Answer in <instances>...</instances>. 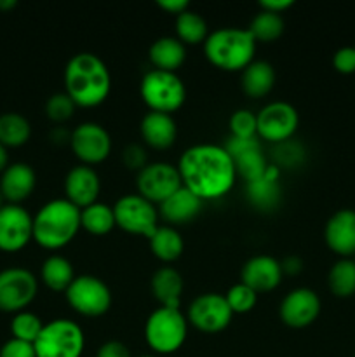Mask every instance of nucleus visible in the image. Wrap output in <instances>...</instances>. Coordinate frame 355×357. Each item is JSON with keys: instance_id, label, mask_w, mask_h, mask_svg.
<instances>
[{"instance_id": "2eb2a0df", "label": "nucleus", "mask_w": 355, "mask_h": 357, "mask_svg": "<svg viewBox=\"0 0 355 357\" xmlns=\"http://www.w3.org/2000/svg\"><path fill=\"white\" fill-rule=\"evenodd\" d=\"M33 239V216L21 204L0 208V251L17 253Z\"/></svg>"}, {"instance_id": "c85d7f7f", "label": "nucleus", "mask_w": 355, "mask_h": 357, "mask_svg": "<svg viewBox=\"0 0 355 357\" xmlns=\"http://www.w3.org/2000/svg\"><path fill=\"white\" fill-rule=\"evenodd\" d=\"M75 271L70 260L61 255H51L44 260L40 268V279L52 291H66L75 279Z\"/></svg>"}, {"instance_id": "f3484780", "label": "nucleus", "mask_w": 355, "mask_h": 357, "mask_svg": "<svg viewBox=\"0 0 355 357\" xmlns=\"http://www.w3.org/2000/svg\"><path fill=\"white\" fill-rule=\"evenodd\" d=\"M226 149V152L230 153V157L233 159L235 164L237 176H242L244 180L253 181L258 180L265 174V171L268 169V160L263 155V150H261V143L258 142V138H233L230 136L228 142L223 145Z\"/></svg>"}, {"instance_id": "8fccbe9b", "label": "nucleus", "mask_w": 355, "mask_h": 357, "mask_svg": "<svg viewBox=\"0 0 355 357\" xmlns=\"http://www.w3.org/2000/svg\"><path fill=\"white\" fill-rule=\"evenodd\" d=\"M16 7V0H0V9H13Z\"/></svg>"}, {"instance_id": "72a5a7b5", "label": "nucleus", "mask_w": 355, "mask_h": 357, "mask_svg": "<svg viewBox=\"0 0 355 357\" xmlns=\"http://www.w3.org/2000/svg\"><path fill=\"white\" fill-rule=\"evenodd\" d=\"M249 33L258 42H274L284 31V20L281 14L268 13V10H260L256 16L253 17L249 24Z\"/></svg>"}, {"instance_id": "ddd939ff", "label": "nucleus", "mask_w": 355, "mask_h": 357, "mask_svg": "<svg viewBox=\"0 0 355 357\" xmlns=\"http://www.w3.org/2000/svg\"><path fill=\"white\" fill-rule=\"evenodd\" d=\"M233 312L230 310L226 298L219 293L198 295L188 305V324L197 328L202 333H219L232 323Z\"/></svg>"}, {"instance_id": "3c124183", "label": "nucleus", "mask_w": 355, "mask_h": 357, "mask_svg": "<svg viewBox=\"0 0 355 357\" xmlns=\"http://www.w3.org/2000/svg\"><path fill=\"white\" fill-rule=\"evenodd\" d=\"M3 204H6V201H3V195H2V192H0V208H2Z\"/></svg>"}, {"instance_id": "bb28decb", "label": "nucleus", "mask_w": 355, "mask_h": 357, "mask_svg": "<svg viewBox=\"0 0 355 357\" xmlns=\"http://www.w3.org/2000/svg\"><path fill=\"white\" fill-rule=\"evenodd\" d=\"M275 68L268 61L263 59H254L251 65H247L242 70V77H240V84H242V91L249 98H263L274 89L275 86Z\"/></svg>"}, {"instance_id": "5701e85b", "label": "nucleus", "mask_w": 355, "mask_h": 357, "mask_svg": "<svg viewBox=\"0 0 355 357\" xmlns=\"http://www.w3.org/2000/svg\"><path fill=\"white\" fill-rule=\"evenodd\" d=\"M139 131H141V138L145 139L146 145L155 150H167L174 145L178 136V128L173 115L160 114V112H148L143 117Z\"/></svg>"}, {"instance_id": "6ab92c4d", "label": "nucleus", "mask_w": 355, "mask_h": 357, "mask_svg": "<svg viewBox=\"0 0 355 357\" xmlns=\"http://www.w3.org/2000/svg\"><path fill=\"white\" fill-rule=\"evenodd\" d=\"M284 272H282L281 261L275 260L270 255H256L249 258L242 265L240 271V279L246 286L260 295V293H268L277 288L282 282Z\"/></svg>"}, {"instance_id": "423d86ee", "label": "nucleus", "mask_w": 355, "mask_h": 357, "mask_svg": "<svg viewBox=\"0 0 355 357\" xmlns=\"http://www.w3.org/2000/svg\"><path fill=\"white\" fill-rule=\"evenodd\" d=\"M139 94L150 112L174 114L187 100V87L178 73L164 70H150L143 75Z\"/></svg>"}, {"instance_id": "a878e982", "label": "nucleus", "mask_w": 355, "mask_h": 357, "mask_svg": "<svg viewBox=\"0 0 355 357\" xmlns=\"http://www.w3.org/2000/svg\"><path fill=\"white\" fill-rule=\"evenodd\" d=\"M148 58L155 70L176 73L187 59V47L178 37H160L150 45Z\"/></svg>"}, {"instance_id": "c03bdc74", "label": "nucleus", "mask_w": 355, "mask_h": 357, "mask_svg": "<svg viewBox=\"0 0 355 357\" xmlns=\"http://www.w3.org/2000/svg\"><path fill=\"white\" fill-rule=\"evenodd\" d=\"M157 6H159L160 9L166 10V13L176 14V16H180L181 13L190 9V3H188L187 0H159Z\"/></svg>"}, {"instance_id": "ea45409f", "label": "nucleus", "mask_w": 355, "mask_h": 357, "mask_svg": "<svg viewBox=\"0 0 355 357\" xmlns=\"http://www.w3.org/2000/svg\"><path fill=\"white\" fill-rule=\"evenodd\" d=\"M122 162H124V166L127 167L129 171L139 173V171L148 164V153H146V150L143 149L141 145L131 143V145L125 146L124 152H122Z\"/></svg>"}, {"instance_id": "2f4dec72", "label": "nucleus", "mask_w": 355, "mask_h": 357, "mask_svg": "<svg viewBox=\"0 0 355 357\" xmlns=\"http://www.w3.org/2000/svg\"><path fill=\"white\" fill-rule=\"evenodd\" d=\"M327 286L331 293L340 298L355 295V261L352 258H340L327 274Z\"/></svg>"}, {"instance_id": "f8f14e48", "label": "nucleus", "mask_w": 355, "mask_h": 357, "mask_svg": "<svg viewBox=\"0 0 355 357\" xmlns=\"http://www.w3.org/2000/svg\"><path fill=\"white\" fill-rule=\"evenodd\" d=\"M138 194L153 204H162L167 197L174 194L181 183L178 166L169 162H148L136 176Z\"/></svg>"}, {"instance_id": "a18cd8bd", "label": "nucleus", "mask_w": 355, "mask_h": 357, "mask_svg": "<svg viewBox=\"0 0 355 357\" xmlns=\"http://www.w3.org/2000/svg\"><path fill=\"white\" fill-rule=\"evenodd\" d=\"M292 0H261L260 7L261 10H268V13H275V14H282L285 9L292 6Z\"/></svg>"}, {"instance_id": "6e6552de", "label": "nucleus", "mask_w": 355, "mask_h": 357, "mask_svg": "<svg viewBox=\"0 0 355 357\" xmlns=\"http://www.w3.org/2000/svg\"><path fill=\"white\" fill-rule=\"evenodd\" d=\"M115 225L127 234L152 237L159 227V209L139 194L122 195L113 206Z\"/></svg>"}, {"instance_id": "c9c22d12", "label": "nucleus", "mask_w": 355, "mask_h": 357, "mask_svg": "<svg viewBox=\"0 0 355 357\" xmlns=\"http://www.w3.org/2000/svg\"><path fill=\"white\" fill-rule=\"evenodd\" d=\"M225 298L233 314H246L251 312L254 309V305H256L258 293L254 289H251L249 286L244 284V282H239V284H233L226 291Z\"/></svg>"}, {"instance_id": "09e8293b", "label": "nucleus", "mask_w": 355, "mask_h": 357, "mask_svg": "<svg viewBox=\"0 0 355 357\" xmlns=\"http://www.w3.org/2000/svg\"><path fill=\"white\" fill-rule=\"evenodd\" d=\"M9 166V153H7V149L6 146L0 143V174L6 171V167Z\"/></svg>"}, {"instance_id": "de8ad7c7", "label": "nucleus", "mask_w": 355, "mask_h": 357, "mask_svg": "<svg viewBox=\"0 0 355 357\" xmlns=\"http://www.w3.org/2000/svg\"><path fill=\"white\" fill-rule=\"evenodd\" d=\"M70 136H72V132L65 131V129L61 128H56L54 131L51 132V142L56 143V145H66V143L70 145Z\"/></svg>"}, {"instance_id": "393cba45", "label": "nucleus", "mask_w": 355, "mask_h": 357, "mask_svg": "<svg viewBox=\"0 0 355 357\" xmlns=\"http://www.w3.org/2000/svg\"><path fill=\"white\" fill-rule=\"evenodd\" d=\"M153 296L162 307L180 309L184 282L180 272L173 267H160L150 279Z\"/></svg>"}, {"instance_id": "0eeeda50", "label": "nucleus", "mask_w": 355, "mask_h": 357, "mask_svg": "<svg viewBox=\"0 0 355 357\" xmlns=\"http://www.w3.org/2000/svg\"><path fill=\"white\" fill-rule=\"evenodd\" d=\"M33 347L37 357H82L86 337L75 321L54 319L44 324Z\"/></svg>"}, {"instance_id": "aec40b11", "label": "nucleus", "mask_w": 355, "mask_h": 357, "mask_svg": "<svg viewBox=\"0 0 355 357\" xmlns=\"http://www.w3.org/2000/svg\"><path fill=\"white\" fill-rule=\"evenodd\" d=\"M327 248L341 258L355 255V209L343 208L331 215L324 227Z\"/></svg>"}, {"instance_id": "37998d69", "label": "nucleus", "mask_w": 355, "mask_h": 357, "mask_svg": "<svg viewBox=\"0 0 355 357\" xmlns=\"http://www.w3.org/2000/svg\"><path fill=\"white\" fill-rule=\"evenodd\" d=\"M96 357H131V352H129L127 345H124L122 342L110 340L101 345Z\"/></svg>"}, {"instance_id": "4468645a", "label": "nucleus", "mask_w": 355, "mask_h": 357, "mask_svg": "<svg viewBox=\"0 0 355 357\" xmlns=\"http://www.w3.org/2000/svg\"><path fill=\"white\" fill-rule=\"evenodd\" d=\"M70 149L80 164L93 167L94 164L108 159L111 152V136L97 122H84L72 131Z\"/></svg>"}, {"instance_id": "c756f323", "label": "nucleus", "mask_w": 355, "mask_h": 357, "mask_svg": "<svg viewBox=\"0 0 355 357\" xmlns=\"http://www.w3.org/2000/svg\"><path fill=\"white\" fill-rule=\"evenodd\" d=\"M80 227L93 236H106L115 229L113 206L94 202L80 209Z\"/></svg>"}, {"instance_id": "f704fd0d", "label": "nucleus", "mask_w": 355, "mask_h": 357, "mask_svg": "<svg viewBox=\"0 0 355 357\" xmlns=\"http://www.w3.org/2000/svg\"><path fill=\"white\" fill-rule=\"evenodd\" d=\"M42 328H44V323H42L40 317L33 312H28V310H21V312L14 314L13 321H10L13 338L28 342V344H35Z\"/></svg>"}, {"instance_id": "dca6fc26", "label": "nucleus", "mask_w": 355, "mask_h": 357, "mask_svg": "<svg viewBox=\"0 0 355 357\" xmlns=\"http://www.w3.org/2000/svg\"><path fill=\"white\" fill-rule=\"evenodd\" d=\"M320 307L322 303L313 289L296 288L282 298L278 314L285 326L306 328L319 317Z\"/></svg>"}, {"instance_id": "39448f33", "label": "nucleus", "mask_w": 355, "mask_h": 357, "mask_svg": "<svg viewBox=\"0 0 355 357\" xmlns=\"http://www.w3.org/2000/svg\"><path fill=\"white\" fill-rule=\"evenodd\" d=\"M188 335V319L180 309L159 307L145 323V340L157 354H174L183 347Z\"/></svg>"}, {"instance_id": "9b49d317", "label": "nucleus", "mask_w": 355, "mask_h": 357, "mask_svg": "<svg viewBox=\"0 0 355 357\" xmlns=\"http://www.w3.org/2000/svg\"><path fill=\"white\" fill-rule=\"evenodd\" d=\"M38 293V281L28 268L10 267L0 272V310L17 314L26 310Z\"/></svg>"}, {"instance_id": "473e14b6", "label": "nucleus", "mask_w": 355, "mask_h": 357, "mask_svg": "<svg viewBox=\"0 0 355 357\" xmlns=\"http://www.w3.org/2000/svg\"><path fill=\"white\" fill-rule=\"evenodd\" d=\"M176 35L178 40H181L183 44L197 45L200 42H205L209 35L207 21L200 16L195 10H184L180 16H176Z\"/></svg>"}, {"instance_id": "b1692460", "label": "nucleus", "mask_w": 355, "mask_h": 357, "mask_svg": "<svg viewBox=\"0 0 355 357\" xmlns=\"http://www.w3.org/2000/svg\"><path fill=\"white\" fill-rule=\"evenodd\" d=\"M278 174H281V167L275 164H270L265 174L258 180L247 181L246 192L249 197L251 204L263 211H270V209L277 208L278 201H281V185H278Z\"/></svg>"}, {"instance_id": "49530a36", "label": "nucleus", "mask_w": 355, "mask_h": 357, "mask_svg": "<svg viewBox=\"0 0 355 357\" xmlns=\"http://www.w3.org/2000/svg\"><path fill=\"white\" fill-rule=\"evenodd\" d=\"M282 272L289 275H298L303 271V260L298 257H287L284 261H281Z\"/></svg>"}, {"instance_id": "4be33fe9", "label": "nucleus", "mask_w": 355, "mask_h": 357, "mask_svg": "<svg viewBox=\"0 0 355 357\" xmlns=\"http://www.w3.org/2000/svg\"><path fill=\"white\" fill-rule=\"evenodd\" d=\"M202 199L187 187H181L167 197L162 204H159V216L166 220L171 227L190 223L202 209Z\"/></svg>"}, {"instance_id": "a211bd4d", "label": "nucleus", "mask_w": 355, "mask_h": 357, "mask_svg": "<svg viewBox=\"0 0 355 357\" xmlns=\"http://www.w3.org/2000/svg\"><path fill=\"white\" fill-rule=\"evenodd\" d=\"M100 192L101 180L94 167L79 164V166L72 167L65 176V199L79 209L97 202Z\"/></svg>"}, {"instance_id": "e433bc0d", "label": "nucleus", "mask_w": 355, "mask_h": 357, "mask_svg": "<svg viewBox=\"0 0 355 357\" xmlns=\"http://www.w3.org/2000/svg\"><path fill=\"white\" fill-rule=\"evenodd\" d=\"M230 136L233 138H258V121L256 114H253L251 110L246 108H240V110L233 112L232 117H230Z\"/></svg>"}, {"instance_id": "f03ea898", "label": "nucleus", "mask_w": 355, "mask_h": 357, "mask_svg": "<svg viewBox=\"0 0 355 357\" xmlns=\"http://www.w3.org/2000/svg\"><path fill=\"white\" fill-rule=\"evenodd\" d=\"M65 93L77 107L93 108L103 103L111 91L106 63L94 52H79L65 66Z\"/></svg>"}, {"instance_id": "f257e3e1", "label": "nucleus", "mask_w": 355, "mask_h": 357, "mask_svg": "<svg viewBox=\"0 0 355 357\" xmlns=\"http://www.w3.org/2000/svg\"><path fill=\"white\" fill-rule=\"evenodd\" d=\"M181 183L202 201H216L233 188L237 169L225 146L198 143L188 146L178 162Z\"/></svg>"}, {"instance_id": "864d4df0", "label": "nucleus", "mask_w": 355, "mask_h": 357, "mask_svg": "<svg viewBox=\"0 0 355 357\" xmlns=\"http://www.w3.org/2000/svg\"><path fill=\"white\" fill-rule=\"evenodd\" d=\"M352 260H354V261H355V255H354V257H352Z\"/></svg>"}, {"instance_id": "412c9836", "label": "nucleus", "mask_w": 355, "mask_h": 357, "mask_svg": "<svg viewBox=\"0 0 355 357\" xmlns=\"http://www.w3.org/2000/svg\"><path fill=\"white\" fill-rule=\"evenodd\" d=\"M37 174L33 167L26 162H14L6 167L0 174V192L6 204H21L35 190Z\"/></svg>"}, {"instance_id": "cd10ccee", "label": "nucleus", "mask_w": 355, "mask_h": 357, "mask_svg": "<svg viewBox=\"0 0 355 357\" xmlns=\"http://www.w3.org/2000/svg\"><path fill=\"white\" fill-rule=\"evenodd\" d=\"M150 250L164 264L176 261L184 251V241L181 234L174 227L162 225L157 227L155 232L150 237Z\"/></svg>"}, {"instance_id": "7ed1b4c3", "label": "nucleus", "mask_w": 355, "mask_h": 357, "mask_svg": "<svg viewBox=\"0 0 355 357\" xmlns=\"http://www.w3.org/2000/svg\"><path fill=\"white\" fill-rule=\"evenodd\" d=\"M80 230V209L66 199H52L33 216V241L45 250H61Z\"/></svg>"}, {"instance_id": "5fc2aeb1", "label": "nucleus", "mask_w": 355, "mask_h": 357, "mask_svg": "<svg viewBox=\"0 0 355 357\" xmlns=\"http://www.w3.org/2000/svg\"><path fill=\"white\" fill-rule=\"evenodd\" d=\"M354 357H355V356H354Z\"/></svg>"}, {"instance_id": "1a4fd4ad", "label": "nucleus", "mask_w": 355, "mask_h": 357, "mask_svg": "<svg viewBox=\"0 0 355 357\" xmlns=\"http://www.w3.org/2000/svg\"><path fill=\"white\" fill-rule=\"evenodd\" d=\"M70 307L84 317H100L111 307V291L96 275H77L65 291Z\"/></svg>"}, {"instance_id": "9d476101", "label": "nucleus", "mask_w": 355, "mask_h": 357, "mask_svg": "<svg viewBox=\"0 0 355 357\" xmlns=\"http://www.w3.org/2000/svg\"><path fill=\"white\" fill-rule=\"evenodd\" d=\"M258 138L274 145L292 139L299 126L298 110L287 101H271L256 114Z\"/></svg>"}, {"instance_id": "79ce46f5", "label": "nucleus", "mask_w": 355, "mask_h": 357, "mask_svg": "<svg viewBox=\"0 0 355 357\" xmlns=\"http://www.w3.org/2000/svg\"><path fill=\"white\" fill-rule=\"evenodd\" d=\"M0 357H37L33 344L10 338L0 347Z\"/></svg>"}, {"instance_id": "7c9ffc66", "label": "nucleus", "mask_w": 355, "mask_h": 357, "mask_svg": "<svg viewBox=\"0 0 355 357\" xmlns=\"http://www.w3.org/2000/svg\"><path fill=\"white\" fill-rule=\"evenodd\" d=\"M31 126L24 115L6 112L0 115V143L6 149H17L30 139Z\"/></svg>"}, {"instance_id": "a19ab883", "label": "nucleus", "mask_w": 355, "mask_h": 357, "mask_svg": "<svg viewBox=\"0 0 355 357\" xmlns=\"http://www.w3.org/2000/svg\"><path fill=\"white\" fill-rule=\"evenodd\" d=\"M334 68L340 73L350 75L355 72V45H345L338 49L333 56Z\"/></svg>"}, {"instance_id": "4c0bfd02", "label": "nucleus", "mask_w": 355, "mask_h": 357, "mask_svg": "<svg viewBox=\"0 0 355 357\" xmlns=\"http://www.w3.org/2000/svg\"><path fill=\"white\" fill-rule=\"evenodd\" d=\"M75 108L77 105L66 93H56L45 101V115L49 121L56 122V124L70 121L75 114Z\"/></svg>"}, {"instance_id": "603ef678", "label": "nucleus", "mask_w": 355, "mask_h": 357, "mask_svg": "<svg viewBox=\"0 0 355 357\" xmlns=\"http://www.w3.org/2000/svg\"><path fill=\"white\" fill-rule=\"evenodd\" d=\"M139 357H155V356H139Z\"/></svg>"}, {"instance_id": "58836bf2", "label": "nucleus", "mask_w": 355, "mask_h": 357, "mask_svg": "<svg viewBox=\"0 0 355 357\" xmlns=\"http://www.w3.org/2000/svg\"><path fill=\"white\" fill-rule=\"evenodd\" d=\"M275 162L278 166H296L303 160V155H305V150L299 143H294L292 139H287V142L281 143V145H275Z\"/></svg>"}, {"instance_id": "20e7f679", "label": "nucleus", "mask_w": 355, "mask_h": 357, "mask_svg": "<svg viewBox=\"0 0 355 357\" xmlns=\"http://www.w3.org/2000/svg\"><path fill=\"white\" fill-rule=\"evenodd\" d=\"M204 54L216 68L225 72H242L254 61L256 40L247 28H219L205 38Z\"/></svg>"}]
</instances>
